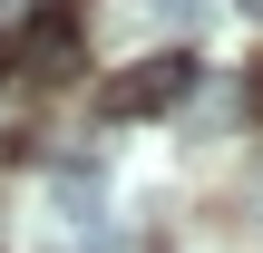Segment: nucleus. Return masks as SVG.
<instances>
[{
	"instance_id": "obj_1",
	"label": "nucleus",
	"mask_w": 263,
	"mask_h": 253,
	"mask_svg": "<svg viewBox=\"0 0 263 253\" xmlns=\"http://www.w3.org/2000/svg\"><path fill=\"white\" fill-rule=\"evenodd\" d=\"M195 98V59L185 49H166V59H137V68H117L107 78V117H166V107H185Z\"/></svg>"
},
{
	"instance_id": "obj_2",
	"label": "nucleus",
	"mask_w": 263,
	"mask_h": 253,
	"mask_svg": "<svg viewBox=\"0 0 263 253\" xmlns=\"http://www.w3.org/2000/svg\"><path fill=\"white\" fill-rule=\"evenodd\" d=\"M29 68H39V78H68V68H78V29H68V20H49V29L29 39Z\"/></svg>"
},
{
	"instance_id": "obj_3",
	"label": "nucleus",
	"mask_w": 263,
	"mask_h": 253,
	"mask_svg": "<svg viewBox=\"0 0 263 253\" xmlns=\"http://www.w3.org/2000/svg\"><path fill=\"white\" fill-rule=\"evenodd\" d=\"M49 195L68 205V224H88V215H98V176H88V166H59V176H49Z\"/></svg>"
},
{
	"instance_id": "obj_4",
	"label": "nucleus",
	"mask_w": 263,
	"mask_h": 253,
	"mask_svg": "<svg viewBox=\"0 0 263 253\" xmlns=\"http://www.w3.org/2000/svg\"><path fill=\"white\" fill-rule=\"evenodd\" d=\"M146 10H156V20H176V29H185V20H195V10H205V0H146Z\"/></svg>"
},
{
	"instance_id": "obj_5",
	"label": "nucleus",
	"mask_w": 263,
	"mask_h": 253,
	"mask_svg": "<svg viewBox=\"0 0 263 253\" xmlns=\"http://www.w3.org/2000/svg\"><path fill=\"white\" fill-rule=\"evenodd\" d=\"M0 68H10V39H0Z\"/></svg>"
},
{
	"instance_id": "obj_6",
	"label": "nucleus",
	"mask_w": 263,
	"mask_h": 253,
	"mask_svg": "<svg viewBox=\"0 0 263 253\" xmlns=\"http://www.w3.org/2000/svg\"><path fill=\"white\" fill-rule=\"evenodd\" d=\"M244 10H254V20H263V0H244Z\"/></svg>"
}]
</instances>
